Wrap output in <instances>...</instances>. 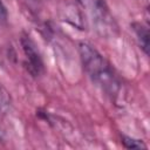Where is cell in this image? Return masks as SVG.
Wrapping results in <instances>:
<instances>
[{
    "instance_id": "obj_1",
    "label": "cell",
    "mask_w": 150,
    "mask_h": 150,
    "mask_svg": "<svg viewBox=\"0 0 150 150\" xmlns=\"http://www.w3.org/2000/svg\"><path fill=\"white\" fill-rule=\"evenodd\" d=\"M80 57L88 77L111 97H117L121 90V82L110 63L89 43L79 45Z\"/></svg>"
},
{
    "instance_id": "obj_4",
    "label": "cell",
    "mask_w": 150,
    "mask_h": 150,
    "mask_svg": "<svg viewBox=\"0 0 150 150\" xmlns=\"http://www.w3.org/2000/svg\"><path fill=\"white\" fill-rule=\"evenodd\" d=\"M132 29L138 39L139 46L142 47L144 53L148 54V49H149V30H148V28L139 22H135V23H132Z\"/></svg>"
},
{
    "instance_id": "obj_3",
    "label": "cell",
    "mask_w": 150,
    "mask_h": 150,
    "mask_svg": "<svg viewBox=\"0 0 150 150\" xmlns=\"http://www.w3.org/2000/svg\"><path fill=\"white\" fill-rule=\"evenodd\" d=\"M20 42H21L22 50H23V54L26 57V64H27L28 71L35 77L40 76L43 73L45 67H43V61H42L41 54L39 53L35 43L27 34H23L21 36Z\"/></svg>"
},
{
    "instance_id": "obj_6",
    "label": "cell",
    "mask_w": 150,
    "mask_h": 150,
    "mask_svg": "<svg viewBox=\"0 0 150 150\" xmlns=\"http://www.w3.org/2000/svg\"><path fill=\"white\" fill-rule=\"evenodd\" d=\"M122 139H123L122 141L123 145L128 149H145L146 148V145L143 144L138 139H134V138H130V137H127V136H123Z\"/></svg>"
},
{
    "instance_id": "obj_7",
    "label": "cell",
    "mask_w": 150,
    "mask_h": 150,
    "mask_svg": "<svg viewBox=\"0 0 150 150\" xmlns=\"http://www.w3.org/2000/svg\"><path fill=\"white\" fill-rule=\"evenodd\" d=\"M6 19H7V11H6V7L2 4V1L0 0V26L4 22H6Z\"/></svg>"
},
{
    "instance_id": "obj_2",
    "label": "cell",
    "mask_w": 150,
    "mask_h": 150,
    "mask_svg": "<svg viewBox=\"0 0 150 150\" xmlns=\"http://www.w3.org/2000/svg\"><path fill=\"white\" fill-rule=\"evenodd\" d=\"M77 2L86 8L88 12L95 29L103 36L114 35L116 25L112 15L109 12V8L105 4V0H77Z\"/></svg>"
},
{
    "instance_id": "obj_5",
    "label": "cell",
    "mask_w": 150,
    "mask_h": 150,
    "mask_svg": "<svg viewBox=\"0 0 150 150\" xmlns=\"http://www.w3.org/2000/svg\"><path fill=\"white\" fill-rule=\"evenodd\" d=\"M11 108V96L8 91L0 84V114H5Z\"/></svg>"
}]
</instances>
